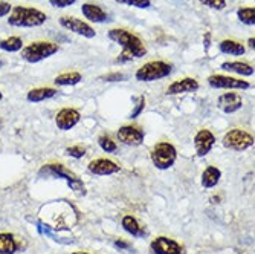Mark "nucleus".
Listing matches in <instances>:
<instances>
[{"instance_id":"39","label":"nucleus","mask_w":255,"mask_h":254,"mask_svg":"<svg viewBox=\"0 0 255 254\" xmlns=\"http://www.w3.org/2000/svg\"><path fill=\"white\" fill-rule=\"evenodd\" d=\"M2 64H3V63H2V60H0V67H2Z\"/></svg>"},{"instance_id":"31","label":"nucleus","mask_w":255,"mask_h":254,"mask_svg":"<svg viewBox=\"0 0 255 254\" xmlns=\"http://www.w3.org/2000/svg\"><path fill=\"white\" fill-rule=\"evenodd\" d=\"M144 107H145V98L144 97H139L137 98V103H136V107L130 113V118H137L139 115H141V112L144 110Z\"/></svg>"},{"instance_id":"4","label":"nucleus","mask_w":255,"mask_h":254,"mask_svg":"<svg viewBox=\"0 0 255 254\" xmlns=\"http://www.w3.org/2000/svg\"><path fill=\"white\" fill-rule=\"evenodd\" d=\"M173 71V66L165 61H148L137 69L134 77L137 81H157L167 78Z\"/></svg>"},{"instance_id":"28","label":"nucleus","mask_w":255,"mask_h":254,"mask_svg":"<svg viewBox=\"0 0 255 254\" xmlns=\"http://www.w3.org/2000/svg\"><path fill=\"white\" fill-rule=\"evenodd\" d=\"M120 5H126V6H134V8H148L151 5L150 0H115Z\"/></svg>"},{"instance_id":"32","label":"nucleus","mask_w":255,"mask_h":254,"mask_svg":"<svg viewBox=\"0 0 255 254\" xmlns=\"http://www.w3.org/2000/svg\"><path fill=\"white\" fill-rule=\"evenodd\" d=\"M77 0H49V3L54 8H67V6H72Z\"/></svg>"},{"instance_id":"24","label":"nucleus","mask_w":255,"mask_h":254,"mask_svg":"<svg viewBox=\"0 0 255 254\" xmlns=\"http://www.w3.org/2000/svg\"><path fill=\"white\" fill-rule=\"evenodd\" d=\"M123 228L126 230L127 233H130L134 238H139L144 235L142 227L139 225V222L133 218V216H124L123 218Z\"/></svg>"},{"instance_id":"34","label":"nucleus","mask_w":255,"mask_h":254,"mask_svg":"<svg viewBox=\"0 0 255 254\" xmlns=\"http://www.w3.org/2000/svg\"><path fill=\"white\" fill-rule=\"evenodd\" d=\"M11 9H12L11 3H8V2H2V0H0V17L8 15V14L11 12Z\"/></svg>"},{"instance_id":"17","label":"nucleus","mask_w":255,"mask_h":254,"mask_svg":"<svg viewBox=\"0 0 255 254\" xmlns=\"http://www.w3.org/2000/svg\"><path fill=\"white\" fill-rule=\"evenodd\" d=\"M81 12L89 21H94V23H104L107 20V12L100 5H95V3H89V2L83 3Z\"/></svg>"},{"instance_id":"13","label":"nucleus","mask_w":255,"mask_h":254,"mask_svg":"<svg viewBox=\"0 0 255 254\" xmlns=\"http://www.w3.org/2000/svg\"><path fill=\"white\" fill-rule=\"evenodd\" d=\"M216 144V136L211 130L208 129H202L196 133L194 136V147H196V153L197 156H206L211 152V149Z\"/></svg>"},{"instance_id":"16","label":"nucleus","mask_w":255,"mask_h":254,"mask_svg":"<svg viewBox=\"0 0 255 254\" xmlns=\"http://www.w3.org/2000/svg\"><path fill=\"white\" fill-rule=\"evenodd\" d=\"M199 89V81L191 77H185L182 80L173 81L167 87V95H179V94H187V92H196Z\"/></svg>"},{"instance_id":"25","label":"nucleus","mask_w":255,"mask_h":254,"mask_svg":"<svg viewBox=\"0 0 255 254\" xmlns=\"http://www.w3.org/2000/svg\"><path fill=\"white\" fill-rule=\"evenodd\" d=\"M81 74L80 72H66L58 77H55L54 83L57 86H75L81 81Z\"/></svg>"},{"instance_id":"14","label":"nucleus","mask_w":255,"mask_h":254,"mask_svg":"<svg viewBox=\"0 0 255 254\" xmlns=\"http://www.w3.org/2000/svg\"><path fill=\"white\" fill-rule=\"evenodd\" d=\"M217 107L223 113L231 115L243 107V100L237 92H226V94H223L217 98Z\"/></svg>"},{"instance_id":"2","label":"nucleus","mask_w":255,"mask_h":254,"mask_svg":"<svg viewBox=\"0 0 255 254\" xmlns=\"http://www.w3.org/2000/svg\"><path fill=\"white\" fill-rule=\"evenodd\" d=\"M46 20H48V15H46L43 11H40L37 8L21 6V5L12 8L11 12H9V17H8V23L11 26H15V28L41 26Z\"/></svg>"},{"instance_id":"20","label":"nucleus","mask_w":255,"mask_h":254,"mask_svg":"<svg viewBox=\"0 0 255 254\" xmlns=\"http://www.w3.org/2000/svg\"><path fill=\"white\" fill-rule=\"evenodd\" d=\"M219 49L222 54H228V55H234V57H240V55H245L246 54V48L236 41V40H231V38H226V40H222L219 43Z\"/></svg>"},{"instance_id":"35","label":"nucleus","mask_w":255,"mask_h":254,"mask_svg":"<svg viewBox=\"0 0 255 254\" xmlns=\"http://www.w3.org/2000/svg\"><path fill=\"white\" fill-rule=\"evenodd\" d=\"M113 245L117 247V248H123V250H127V248H128V244L124 242V241H117Z\"/></svg>"},{"instance_id":"8","label":"nucleus","mask_w":255,"mask_h":254,"mask_svg":"<svg viewBox=\"0 0 255 254\" xmlns=\"http://www.w3.org/2000/svg\"><path fill=\"white\" fill-rule=\"evenodd\" d=\"M60 25L64 28V29H69L74 34H78L84 38H94L97 35V31L92 28L87 21H83L77 17H72V15H63L60 17Z\"/></svg>"},{"instance_id":"5","label":"nucleus","mask_w":255,"mask_h":254,"mask_svg":"<svg viewBox=\"0 0 255 254\" xmlns=\"http://www.w3.org/2000/svg\"><path fill=\"white\" fill-rule=\"evenodd\" d=\"M150 158H151V163L154 164L156 169L159 170H167L170 169L177 159V150L171 143L167 141H160L157 143L151 152H150Z\"/></svg>"},{"instance_id":"11","label":"nucleus","mask_w":255,"mask_h":254,"mask_svg":"<svg viewBox=\"0 0 255 254\" xmlns=\"http://www.w3.org/2000/svg\"><path fill=\"white\" fill-rule=\"evenodd\" d=\"M150 248L154 254H185V248L167 236H159L151 244Z\"/></svg>"},{"instance_id":"9","label":"nucleus","mask_w":255,"mask_h":254,"mask_svg":"<svg viewBox=\"0 0 255 254\" xmlns=\"http://www.w3.org/2000/svg\"><path fill=\"white\" fill-rule=\"evenodd\" d=\"M118 140L130 147H137L144 143V130L137 126H131V124H124L118 129L117 132Z\"/></svg>"},{"instance_id":"29","label":"nucleus","mask_w":255,"mask_h":254,"mask_svg":"<svg viewBox=\"0 0 255 254\" xmlns=\"http://www.w3.org/2000/svg\"><path fill=\"white\" fill-rule=\"evenodd\" d=\"M199 2L208 8L216 9V11H222L226 6V0H199Z\"/></svg>"},{"instance_id":"23","label":"nucleus","mask_w":255,"mask_h":254,"mask_svg":"<svg viewBox=\"0 0 255 254\" xmlns=\"http://www.w3.org/2000/svg\"><path fill=\"white\" fill-rule=\"evenodd\" d=\"M0 49L5 52H18L23 49V40L15 35L3 38V40H0Z\"/></svg>"},{"instance_id":"27","label":"nucleus","mask_w":255,"mask_h":254,"mask_svg":"<svg viewBox=\"0 0 255 254\" xmlns=\"http://www.w3.org/2000/svg\"><path fill=\"white\" fill-rule=\"evenodd\" d=\"M98 144H100V147L104 150V152H107V153H115L117 152V149H118V146H117V143H115L112 138H109L107 135H101L100 138H98Z\"/></svg>"},{"instance_id":"18","label":"nucleus","mask_w":255,"mask_h":254,"mask_svg":"<svg viewBox=\"0 0 255 254\" xmlns=\"http://www.w3.org/2000/svg\"><path fill=\"white\" fill-rule=\"evenodd\" d=\"M220 67L226 72H234V74H239L243 77L254 75V66H251L249 63H245V61H225Z\"/></svg>"},{"instance_id":"19","label":"nucleus","mask_w":255,"mask_h":254,"mask_svg":"<svg viewBox=\"0 0 255 254\" xmlns=\"http://www.w3.org/2000/svg\"><path fill=\"white\" fill-rule=\"evenodd\" d=\"M57 95V89L54 87H35L26 94V100L29 103H41L44 100H51Z\"/></svg>"},{"instance_id":"6","label":"nucleus","mask_w":255,"mask_h":254,"mask_svg":"<svg viewBox=\"0 0 255 254\" xmlns=\"http://www.w3.org/2000/svg\"><path fill=\"white\" fill-rule=\"evenodd\" d=\"M40 175H51V176H55V178H61V179H64L69 184V187H71L74 192L81 193V195L86 193L84 182L72 170H69L67 167H64L60 163H52V164H48V166L41 167Z\"/></svg>"},{"instance_id":"26","label":"nucleus","mask_w":255,"mask_h":254,"mask_svg":"<svg viewBox=\"0 0 255 254\" xmlns=\"http://www.w3.org/2000/svg\"><path fill=\"white\" fill-rule=\"evenodd\" d=\"M237 17L246 26L255 25V9H254V6L252 8H240L237 11Z\"/></svg>"},{"instance_id":"3","label":"nucleus","mask_w":255,"mask_h":254,"mask_svg":"<svg viewBox=\"0 0 255 254\" xmlns=\"http://www.w3.org/2000/svg\"><path fill=\"white\" fill-rule=\"evenodd\" d=\"M58 51H60V46L57 43L38 40V41H34V43L25 46V48L21 49V58L34 64V63H40L46 58L55 55Z\"/></svg>"},{"instance_id":"38","label":"nucleus","mask_w":255,"mask_h":254,"mask_svg":"<svg viewBox=\"0 0 255 254\" xmlns=\"http://www.w3.org/2000/svg\"><path fill=\"white\" fill-rule=\"evenodd\" d=\"M2 100H3V94L0 92V103H2Z\"/></svg>"},{"instance_id":"1","label":"nucleus","mask_w":255,"mask_h":254,"mask_svg":"<svg viewBox=\"0 0 255 254\" xmlns=\"http://www.w3.org/2000/svg\"><path fill=\"white\" fill-rule=\"evenodd\" d=\"M107 37L112 41L123 46V52L118 57L120 63H126V61H130L134 58H142L144 55H147V48L144 46L142 40L139 38L136 34H133L127 29L113 28L109 31Z\"/></svg>"},{"instance_id":"10","label":"nucleus","mask_w":255,"mask_h":254,"mask_svg":"<svg viewBox=\"0 0 255 254\" xmlns=\"http://www.w3.org/2000/svg\"><path fill=\"white\" fill-rule=\"evenodd\" d=\"M208 84H210L213 89H239V90H245L251 87V83L242 80V78H234L229 75H210L208 77Z\"/></svg>"},{"instance_id":"37","label":"nucleus","mask_w":255,"mask_h":254,"mask_svg":"<svg viewBox=\"0 0 255 254\" xmlns=\"http://www.w3.org/2000/svg\"><path fill=\"white\" fill-rule=\"evenodd\" d=\"M72 254H89V253H84V251H75V253H72Z\"/></svg>"},{"instance_id":"12","label":"nucleus","mask_w":255,"mask_h":254,"mask_svg":"<svg viewBox=\"0 0 255 254\" xmlns=\"http://www.w3.org/2000/svg\"><path fill=\"white\" fill-rule=\"evenodd\" d=\"M81 120V115L77 109L72 107H63L58 110L57 117H55V124L60 130H71L75 127Z\"/></svg>"},{"instance_id":"36","label":"nucleus","mask_w":255,"mask_h":254,"mask_svg":"<svg viewBox=\"0 0 255 254\" xmlns=\"http://www.w3.org/2000/svg\"><path fill=\"white\" fill-rule=\"evenodd\" d=\"M255 40H254V37H251L249 40H248V46H249V49H252L254 51V48H255V43H254Z\"/></svg>"},{"instance_id":"22","label":"nucleus","mask_w":255,"mask_h":254,"mask_svg":"<svg viewBox=\"0 0 255 254\" xmlns=\"http://www.w3.org/2000/svg\"><path fill=\"white\" fill-rule=\"evenodd\" d=\"M18 250V242L11 233H0V254H14Z\"/></svg>"},{"instance_id":"21","label":"nucleus","mask_w":255,"mask_h":254,"mask_svg":"<svg viewBox=\"0 0 255 254\" xmlns=\"http://www.w3.org/2000/svg\"><path fill=\"white\" fill-rule=\"evenodd\" d=\"M220 176H222V172L214 167V166H210L206 167L202 173V186L203 189H213L216 187L219 181H220Z\"/></svg>"},{"instance_id":"33","label":"nucleus","mask_w":255,"mask_h":254,"mask_svg":"<svg viewBox=\"0 0 255 254\" xmlns=\"http://www.w3.org/2000/svg\"><path fill=\"white\" fill-rule=\"evenodd\" d=\"M103 80H106V81H123V80H126V75L121 74V72H118V74H109V75H104Z\"/></svg>"},{"instance_id":"30","label":"nucleus","mask_w":255,"mask_h":254,"mask_svg":"<svg viewBox=\"0 0 255 254\" xmlns=\"http://www.w3.org/2000/svg\"><path fill=\"white\" fill-rule=\"evenodd\" d=\"M66 155L72 156L75 159H80V158H83L86 155V147H83V146H71V147L66 149Z\"/></svg>"},{"instance_id":"7","label":"nucleus","mask_w":255,"mask_h":254,"mask_svg":"<svg viewBox=\"0 0 255 254\" xmlns=\"http://www.w3.org/2000/svg\"><path fill=\"white\" fill-rule=\"evenodd\" d=\"M223 146L234 152H245L254 146V136L242 129H233L223 136Z\"/></svg>"},{"instance_id":"15","label":"nucleus","mask_w":255,"mask_h":254,"mask_svg":"<svg viewBox=\"0 0 255 254\" xmlns=\"http://www.w3.org/2000/svg\"><path fill=\"white\" fill-rule=\"evenodd\" d=\"M87 170L94 175L98 176H107V175H113V173H118L120 172V166L117 163H113L110 159L106 158H97L94 161H90Z\"/></svg>"}]
</instances>
